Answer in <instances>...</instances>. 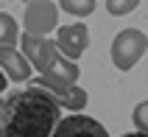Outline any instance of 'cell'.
I'll list each match as a JSON object with an SVG mask.
<instances>
[{
	"instance_id": "2e32d148",
	"label": "cell",
	"mask_w": 148,
	"mask_h": 137,
	"mask_svg": "<svg viewBox=\"0 0 148 137\" xmlns=\"http://www.w3.org/2000/svg\"><path fill=\"white\" fill-rule=\"evenodd\" d=\"M0 137H3V134H0Z\"/></svg>"
},
{
	"instance_id": "8992f818",
	"label": "cell",
	"mask_w": 148,
	"mask_h": 137,
	"mask_svg": "<svg viewBox=\"0 0 148 137\" xmlns=\"http://www.w3.org/2000/svg\"><path fill=\"white\" fill-rule=\"evenodd\" d=\"M56 48L64 53L67 59H78L84 50L90 48V28L84 23H70V25H62L56 31Z\"/></svg>"
},
{
	"instance_id": "7a4b0ae2",
	"label": "cell",
	"mask_w": 148,
	"mask_h": 137,
	"mask_svg": "<svg viewBox=\"0 0 148 137\" xmlns=\"http://www.w3.org/2000/svg\"><path fill=\"white\" fill-rule=\"evenodd\" d=\"M145 48H148V36L140 28H123V31L112 39V65H115L117 70L129 73L143 59Z\"/></svg>"
},
{
	"instance_id": "5bb4252c",
	"label": "cell",
	"mask_w": 148,
	"mask_h": 137,
	"mask_svg": "<svg viewBox=\"0 0 148 137\" xmlns=\"http://www.w3.org/2000/svg\"><path fill=\"white\" fill-rule=\"evenodd\" d=\"M123 137H148V134H143V131H129V134H123Z\"/></svg>"
},
{
	"instance_id": "5b68a950",
	"label": "cell",
	"mask_w": 148,
	"mask_h": 137,
	"mask_svg": "<svg viewBox=\"0 0 148 137\" xmlns=\"http://www.w3.org/2000/svg\"><path fill=\"white\" fill-rule=\"evenodd\" d=\"M36 87H45L48 92H53V95L59 98V104L64 106V109H73V112L84 109L87 101H90L87 89L75 87L70 81H56V78H48V76H39V78H36Z\"/></svg>"
},
{
	"instance_id": "ba28073f",
	"label": "cell",
	"mask_w": 148,
	"mask_h": 137,
	"mask_svg": "<svg viewBox=\"0 0 148 137\" xmlns=\"http://www.w3.org/2000/svg\"><path fill=\"white\" fill-rule=\"evenodd\" d=\"M0 70L6 73V78H11V81H28L34 67L28 65V59L17 48H0Z\"/></svg>"
},
{
	"instance_id": "8fae6325",
	"label": "cell",
	"mask_w": 148,
	"mask_h": 137,
	"mask_svg": "<svg viewBox=\"0 0 148 137\" xmlns=\"http://www.w3.org/2000/svg\"><path fill=\"white\" fill-rule=\"evenodd\" d=\"M137 6H140V0H106V11L112 17H126Z\"/></svg>"
},
{
	"instance_id": "6da1fadb",
	"label": "cell",
	"mask_w": 148,
	"mask_h": 137,
	"mask_svg": "<svg viewBox=\"0 0 148 137\" xmlns=\"http://www.w3.org/2000/svg\"><path fill=\"white\" fill-rule=\"evenodd\" d=\"M62 120V104L45 87L17 89L0 104V134L3 137H50Z\"/></svg>"
},
{
	"instance_id": "30bf717a",
	"label": "cell",
	"mask_w": 148,
	"mask_h": 137,
	"mask_svg": "<svg viewBox=\"0 0 148 137\" xmlns=\"http://www.w3.org/2000/svg\"><path fill=\"white\" fill-rule=\"evenodd\" d=\"M59 8L70 17H90L95 11V0H59Z\"/></svg>"
},
{
	"instance_id": "9c48e42d",
	"label": "cell",
	"mask_w": 148,
	"mask_h": 137,
	"mask_svg": "<svg viewBox=\"0 0 148 137\" xmlns=\"http://www.w3.org/2000/svg\"><path fill=\"white\" fill-rule=\"evenodd\" d=\"M20 39V25L11 14L0 11V48H17Z\"/></svg>"
},
{
	"instance_id": "4fadbf2b",
	"label": "cell",
	"mask_w": 148,
	"mask_h": 137,
	"mask_svg": "<svg viewBox=\"0 0 148 137\" xmlns=\"http://www.w3.org/2000/svg\"><path fill=\"white\" fill-rule=\"evenodd\" d=\"M6 87H8V78H6V73L0 70V92H3V89H6Z\"/></svg>"
},
{
	"instance_id": "52a82bcc",
	"label": "cell",
	"mask_w": 148,
	"mask_h": 137,
	"mask_svg": "<svg viewBox=\"0 0 148 137\" xmlns=\"http://www.w3.org/2000/svg\"><path fill=\"white\" fill-rule=\"evenodd\" d=\"M50 137H109V131L101 126L95 118H87V115H67L56 123V129Z\"/></svg>"
},
{
	"instance_id": "3957f363",
	"label": "cell",
	"mask_w": 148,
	"mask_h": 137,
	"mask_svg": "<svg viewBox=\"0 0 148 137\" xmlns=\"http://www.w3.org/2000/svg\"><path fill=\"white\" fill-rule=\"evenodd\" d=\"M59 25V6L53 0H28L23 14V31L36 34V36H48L50 31H56Z\"/></svg>"
},
{
	"instance_id": "277c9868",
	"label": "cell",
	"mask_w": 148,
	"mask_h": 137,
	"mask_svg": "<svg viewBox=\"0 0 148 137\" xmlns=\"http://www.w3.org/2000/svg\"><path fill=\"white\" fill-rule=\"evenodd\" d=\"M20 45H23V56L28 59V65L36 67L39 73H45L53 59L59 56L56 42L48 39V36H36V34H20Z\"/></svg>"
},
{
	"instance_id": "9a60e30c",
	"label": "cell",
	"mask_w": 148,
	"mask_h": 137,
	"mask_svg": "<svg viewBox=\"0 0 148 137\" xmlns=\"http://www.w3.org/2000/svg\"><path fill=\"white\" fill-rule=\"evenodd\" d=\"M23 3H28V0H23Z\"/></svg>"
},
{
	"instance_id": "7c38bea8",
	"label": "cell",
	"mask_w": 148,
	"mask_h": 137,
	"mask_svg": "<svg viewBox=\"0 0 148 137\" xmlns=\"http://www.w3.org/2000/svg\"><path fill=\"white\" fill-rule=\"evenodd\" d=\"M132 120H134V126H137V131L148 134V101H140V104L134 106Z\"/></svg>"
}]
</instances>
